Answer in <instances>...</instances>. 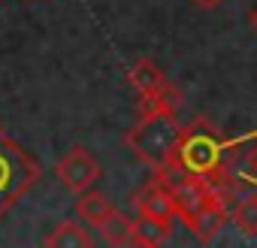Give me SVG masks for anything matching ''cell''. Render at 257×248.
I'll list each match as a JSON object with an SVG mask.
<instances>
[{"label":"cell","mask_w":257,"mask_h":248,"mask_svg":"<svg viewBox=\"0 0 257 248\" xmlns=\"http://www.w3.org/2000/svg\"><path fill=\"white\" fill-rule=\"evenodd\" d=\"M182 131H185V124L176 118V112L140 115V121L127 131V146H131V152L146 167L161 173L164 167H170L176 161V152H179V143H182Z\"/></svg>","instance_id":"1"},{"label":"cell","mask_w":257,"mask_h":248,"mask_svg":"<svg viewBox=\"0 0 257 248\" xmlns=\"http://www.w3.org/2000/svg\"><path fill=\"white\" fill-rule=\"evenodd\" d=\"M236 143L224 140L206 118H197L194 124L182 131V143L176 152V167L188 176H200V179H212L218 173L227 170V152Z\"/></svg>","instance_id":"2"},{"label":"cell","mask_w":257,"mask_h":248,"mask_svg":"<svg viewBox=\"0 0 257 248\" xmlns=\"http://www.w3.org/2000/svg\"><path fill=\"white\" fill-rule=\"evenodd\" d=\"M40 179L37 161L0 128V218H4Z\"/></svg>","instance_id":"3"},{"label":"cell","mask_w":257,"mask_h":248,"mask_svg":"<svg viewBox=\"0 0 257 248\" xmlns=\"http://www.w3.org/2000/svg\"><path fill=\"white\" fill-rule=\"evenodd\" d=\"M100 173H103L100 161H97L88 149H82V146L70 149V152L58 161V167H55L58 182H61L70 194H76V197L85 194V191H91L94 182L100 179Z\"/></svg>","instance_id":"4"},{"label":"cell","mask_w":257,"mask_h":248,"mask_svg":"<svg viewBox=\"0 0 257 248\" xmlns=\"http://www.w3.org/2000/svg\"><path fill=\"white\" fill-rule=\"evenodd\" d=\"M134 209H137L140 218L155 221V224H164V227H170V230H173V221L179 218V215H176L173 194H170L167 185L158 182V179L146 182V185L134 194Z\"/></svg>","instance_id":"5"},{"label":"cell","mask_w":257,"mask_h":248,"mask_svg":"<svg viewBox=\"0 0 257 248\" xmlns=\"http://www.w3.org/2000/svg\"><path fill=\"white\" fill-rule=\"evenodd\" d=\"M227 218H230V209H227V197L221 194V191H215L212 194V200L191 218V224H188V230L197 236V242H212L221 230H224V224H227Z\"/></svg>","instance_id":"6"},{"label":"cell","mask_w":257,"mask_h":248,"mask_svg":"<svg viewBox=\"0 0 257 248\" xmlns=\"http://www.w3.org/2000/svg\"><path fill=\"white\" fill-rule=\"evenodd\" d=\"M112 212H115V206H112L100 191H85V194H79V200H76V215H79V221L88 224V227H94V230H100L103 221H106Z\"/></svg>","instance_id":"7"},{"label":"cell","mask_w":257,"mask_h":248,"mask_svg":"<svg viewBox=\"0 0 257 248\" xmlns=\"http://www.w3.org/2000/svg\"><path fill=\"white\" fill-rule=\"evenodd\" d=\"M43 248H94V239L88 236V230L79 221L67 218L43 239Z\"/></svg>","instance_id":"8"},{"label":"cell","mask_w":257,"mask_h":248,"mask_svg":"<svg viewBox=\"0 0 257 248\" xmlns=\"http://www.w3.org/2000/svg\"><path fill=\"white\" fill-rule=\"evenodd\" d=\"M127 82H131L137 91H140V97L143 94H152V91H161L170 79L164 76V70L152 61V58H140L134 67H131V73H127Z\"/></svg>","instance_id":"9"},{"label":"cell","mask_w":257,"mask_h":248,"mask_svg":"<svg viewBox=\"0 0 257 248\" xmlns=\"http://www.w3.org/2000/svg\"><path fill=\"white\" fill-rule=\"evenodd\" d=\"M97 233H100V239H103L109 248H124L127 242L137 236V221H134V218H127L124 212L115 209V212L103 221V227H100Z\"/></svg>","instance_id":"10"},{"label":"cell","mask_w":257,"mask_h":248,"mask_svg":"<svg viewBox=\"0 0 257 248\" xmlns=\"http://www.w3.org/2000/svg\"><path fill=\"white\" fill-rule=\"evenodd\" d=\"M182 103V94L173 82H167L161 91H152V94H143L140 97V115H155V112H176Z\"/></svg>","instance_id":"11"},{"label":"cell","mask_w":257,"mask_h":248,"mask_svg":"<svg viewBox=\"0 0 257 248\" xmlns=\"http://www.w3.org/2000/svg\"><path fill=\"white\" fill-rule=\"evenodd\" d=\"M233 221H236V227L242 230V233H248V236H257V194L254 197H245V200H239L236 206H233Z\"/></svg>","instance_id":"12"},{"label":"cell","mask_w":257,"mask_h":248,"mask_svg":"<svg viewBox=\"0 0 257 248\" xmlns=\"http://www.w3.org/2000/svg\"><path fill=\"white\" fill-rule=\"evenodd\" d=\"M137 236H143V239H149L152 245L164 248V242L170 239V227L155 224V221H146V218H137Z\"/></svg>","instance_id":"13"},{"label":"cell","mask_w":257,"mask_h":248,"mask_svg":"<svg viewBox=\"0 0 257 248\" xmlns=\"http://www.w3.org/2000/svg\"><path fill=\"white\" fill-rule=\"evenodd\" d=\"M124 248H158V245H152V242H149V239H143V236H134Z\"/></svg>","instance_id":"14"},{"label":"cell","mask_w":257,"mask_h":248,"mask_svg":"<svg viewBox=\"0 0 257 248\" xmlns=\"http://www.w3.org/2000/svg\"><path fill=\"white\" fill-rule=\"evenodd\" d=\"M191 4H194L197 10H215V7L224 4V0H191Z\"/></svg>","instance_id":"15"},{"label":"cell","mask_w":257,"mask_h":248,"mask_svg":"<svg viewBox=\"0 0 257 248\" xmlns=\"http://www.w3.org/2000/svg\"><path fill=\"white\" fill-rule=\"evenodd\" d=\"M248 173H251V176L257 179V146H254V149L248 152Z\"/></svg>","instance_id":"16"},{"label":"cell","mask_w":257,"mask_h":248,"mask_svg":"<svg viewBox=\"0 0 257 248\" xmlns=\"http://www.w3.org/2000/svg\"><path fill=\"white\" fill-rule=\"evenodd\" d=\"M248 22H251V28H254V31H257V7H254V10H251V13H248Z\"/></svg>","instance_id":"17"}]
</instances>
